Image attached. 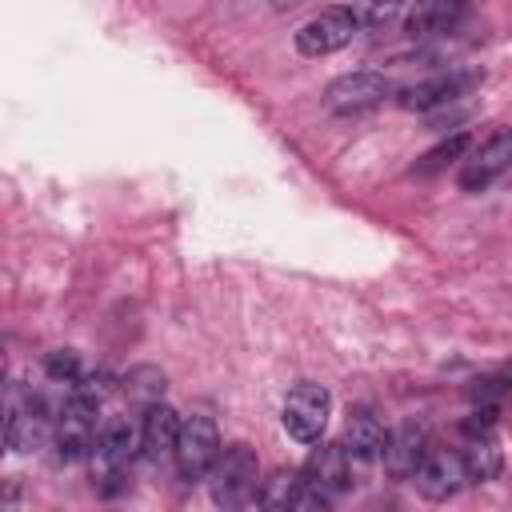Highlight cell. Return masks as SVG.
I'll list each match as a JSON object with an SVG mask.
<instances>
[{
    "instance_id": "ffe728a7",
    "label": "cell",
    "mask_w": 512,
    "mask_h": 512,
    "mask_svg": "<svg viewBox=\"0 0 512 512\" xmlns=\"http://www.w3.org/2000/svg\"><path fill=\"white\" fill-rule=\"evenodd\" d=\"M348 8H352V16L360 20V28H384V24L404 8V0H352Z\"/></svg>"
},
{
    "instance_id": "8fae6325",
    "label": "cell",
    "mask_w": 512,
    "mask_h": 512,
    "mask_svg": "<svg viewBox=\"0 0 512 512\" xmlns=\"http://www.w3.org/2000/svg\"><path fill=\"white\" fill-rule=\"evenodd\" d=\"M180 412L168 408V404H152L144 408V424H140V456L148 464H160V460H172L176 452V440H180Z\"/></svg>"
},
{
    "instance_id": "ba28073f",
    "label": "cell",
    "mask_w": 512,
    "mask_h": 512,
    "mask_svg": "<svg viewBox=\"0 0 512 512\" xmlns=\"http://www.w3.org/2000/svg\"><path fill=\"white\" fill-rule=\"evenodd\" d=\"M432 440H428V428L416 424V420H404L396 424L388 436H384V448H380V460H384V472L392 480H412V472L420 468V460L428 456Z\"/></svg>"
},
{
    "instance_id": "2e32d148",
    "label": "cell",
    "mask_w": 512,
    "mask_h": 512,
    "mask_svg": "<svg viewBox=\"0 0 512 512\" xmlns=\"http://www.w3.org/2000/svg\"><path fill=\"white\" fill-rule=\"evenodd\" d=\"M44 432H48V416H44V408H40L36 400H28V404H12V408H8V420H4V444H8L12 452H32V448L44 440Z\"/></svg>"
},
{
    "instance_id": "8992f818",
    "label": "cell",
    "mask_w": 512,
    "mask_h": 512,
    "mask_svg": "<svg viewBox=\"0 0 512 512\" xmlns=\"http://www.w3.org/2000/svg\"><path fill=\"white\" fill-rule=\"evenodd\" d=\"M360 32V20L352 16V8H324V12H316L312 20H304L300 28H296V52L300 56H332V52H340L352 36Z\"/></svg>"
},
{
    "instance_id": "30bf717a",
    "label": "cell",
    "mask_w": 512,
    "mask_h": 512,
    "mask_svg": "<svg viewBox=\"0 0 512 512\" xmlns=\"http://www.w3.org/2000/svg\"><path fill=\"white\" fill-rule=\"evenodd\" d=\"M140 452V432L116 416L108 424H100V436H96V448H92V460L100 464L104 480H120V472L132 464V456Z\"/></svg>"
},
{
    "instance_id": "4fadbf2b",
    "label": "cell",
    "mask_w": 512,
    "mask_h": 512,
    "mask_svg": "<svg viewBox=\"0 0 512 512\" xmlns=\"http://www.w3.org/2000/svg\"><path fill=\"white\" fill-rule=\"evenodd\" d=\"M468 12V0H416L412 12L404 16V32L412 40H424V36H440L448 28H456Z\"/></svg>"
},
{
    "instance_id": "6da1fadb",
    "label": "cell",
    "mask_w": 512,
    "mask_h": 512,
    "mask_svg": "<svg viewBox=\"0 0 512 512\" xmlns=\"http://www.w3.org/2000/svg\"><path fill=\"white\" fill-rule=\"evenodd\" d=\"M260 460L248 444H228L220 448L212 472H208V492L220 508H240L252 496H260Z\"/></svg>"
},
{
    "instance_id": "d6986e66",
    "label": "cell",
    "mask_w": 512,
    "mask_h": 512,
    "mask_svg": "<svg viewBox=\"0 0 512 512\" xmlns=\"http://www.w3.org/2000/svg\"><path fill=\"white\" fill-rule=\"evenodd\" d=\"M300 484H304L300 472H276L272 480L260 484V504H268V508H292Z\"/></svg>"
},
{
    "instance_id": "603a6c76",
    "label": "cell",
    "mask_w": 512,
    "mask_h": 512,
    "mask_svg": "<svg viewBox=\"0 0 512 512\" xmlns=\"http://www.w3.org/2000/svg\"><path fill=\"white\" fill-rule=\"evenodd\" d=\"M296 4H304V0H272V8H296Z\"/></svg>"
},
{
    "instance_id": "9a60e30c",
    "label": "cell",
    "mask_w": 512,
    "mask_h": 512,
    "mask_svg": "<svg viewBox=\"0 0 512 512\" xmlns=\"http://www.w3.org/2000/svg\"><path fill=\"white\" fill-rule=\"evenodd\" d=\"M460 464H464L468 484H488V480L500 476L504 452H500V444H496L492 432H468V440L460 448Z\"/></svg>"
},
{
    "instance_id": "7402d4cb",
    "label": "cell",
    "mask_w": 512,
    "mask_h": 512,
    "mask_svg": "<svg viewBox=\"0 0 512 512\" xmlns=\"http://www.w3.org/2000/svg\"><path fill=\"white\" fill-rule=\"evenodd\" d=\"M472 400H476V404H492V400H496V380H476Z\"/></svg>"
},
{
    "instance_id": "52a82bcc",
    "label": "cell",
    "mask_w": 512,
    "mask_h": 512,
    "mask_svg": "<svg viewBox=\"0 0 512 512\" xmlns=\"http://www.w3.org/2000/svg\"><path fill=\"white\" fill-rule=\"evenodd\" d=\"M508 168H512V128H496L488 140H480L472 152H464L460 188H464V192H480V188H488L496 176H504Z\"/></svg>"
},
{
    "instance_id": "3957f363",
    "label": "cell",
    "mask_w": 512,
    "mask_h": 512,
    "mask_svg": "<svg viewBox=\"0 0 512 512\" xmlns=\"http://www.w3.org/2000/svg\"><path fill=\"white\" fill-rule=\"evenodd\" d=\"M216 456H220V432H216V424L208 416H200V412L196 416H184L180 440H176V452H172L180 480H188V484L208 480Z\"/></svg>"
},
{
    "instance_id": "cb8c5ba5",
    "label": "cell",
    "mask_w": 512,
    "mask_h": 512,
    "mask_svg": "<svg viewBox=\"0 0 512 512\" xmlns=\"http://www.w3.org/2000/svg\"><path fill=\"white\" fill-rule=\"evenodd\" d=\"M504 380H508V384H512V360H508V364H504Z\"/></svg>"
},
{
    "instance_id": "5bb4252c",
    "label": "cell",
    "mask_w": 512,
    "mask_h": 512,
    "mask_svg": "<svg viewBox=\"0 0 512 512\" xmlns=\"http://www.w3.org/2000/svg\"><path fill=\"white\" fill-rule=\"evenodd\" d=\"M384 424H380V416L372 412V408H352L348 412V420H344V448H348V456L356 460V464H368V460H376L380 456V448H384Z\"/></svg>"
},
{
    "instance_id": "e0dca14e",
    "label": "cell",
    "mask_w": 512,
    "mask_h": 512,
    "mask_svg": "<svg viewBox=\"0 0 512 512\" xmlns=\"http://www.w3.org/2000/svg\"><path fill=\"white\" fill-rule=\"evenodd\" d=\"M468 132H452V136H444L436 148H428L420 160H416V168L412 172H420V176H432V172H440V168H448L452 160H464V152H468Z\"/></svg>"
},
{
    "instance_id": "9c48e42d",
    "label": "cell",
    "mask_w": 512,
    "mask_h": 512,
    "mask_svg": "<svg viewBox=\"0 0 512 512\" xmlns=\"http://www.w3.org/2000/svg\"><path fill=\"white\" fill-rule=\"evenodd\" d=\"M412 484L424 500H448L456 496L468 476H464V464H460V452H448V448H428V456L420 460V468L412 472Z\"/></svg>"
},
{
    "instance_id": "277c9868",
    "label": "cell",
    "mask_w": 512,
    "mask_h": 512,
    "mask_svg": "<svg viewBox=\"0 0 512 512\" xmlns=\"http://www.w3.org/2000/svg\"><path fill=\"white\" fill-rule=\"evenodd\" d=\"M392 96V80L384 72H344L324 88V108L336 116H360L380 108Z\"/></svg>"
},
{
    "instance_id": "7a4b0ae2",
    "label": "cell",
    "mask_w": 512,
    "mask_h": 512,
    "mask_svg": "<svg viewBox=\"0 0 512 512\" xmlns=\"http://www.w3.org/2000/svg\"><path fill=\"white\" fill-rule=\"evenodd\" d=\"M328 416H332V392L324 384H296L284 400V412H280V424L284 432L296 440V444H316L328 428Z\"/></svg>"
},
{
    "instance_id": "44dd1931",
    "label": "cell",
    "mask_w": 512,
    "mask_h": 512,
    "mask_svg": "<svg viewBox=\"0 0 512 512\" xmlns=\"http://www.w3.org/2000/svg\"><path fill=\"white\" fill-rule=\"evenodd\" d=\"M44 372L56 380V384H76L80 380V356L72 348H56L44 356Z\"/></svg>"
},
{
    "instance_id": "ac0fdd59",
    "label": "cell",
    "mask_w": 512,
    "mask_h": 512,
    "mask_svg": "<svg viewBox=\"0 0 512 512\" xmlns=\"http://www.w3.org/2000/svg\"><path fill=\"white\" fill-rule=\"evenodd\" d=\"M124 392H128L136 404L152 408V404H160V396H164V372H156V368H136V372L124 376Z\"/></svg>"
},
{
    "instance_id": "5b68a950",
    "label": "cell",
    "mask_w": 512,
    "mask_h": 512,
    "mask_svg": "<svg viewBox=\"0 0 512 512\" xmlns=\"http://www.w3.org/2000/svg\"><path fill=\"white\" fill-rule=\"evenodd\" d=\"M480 80H484V68H448V72H436L420 84H408L396 96V104L408 112H432V108H444V104L468 96Z\"/></svg>"
},
{
    "instance_id": "7c38bea8",
    "label": "cell",
    "mask_w": 512,
    "mask_h": 512,
    "mask_svg": "<svg viewBox=\"0 0 512 512\" xmlns=\"http://www.w3.org/2000/svg\"><path fill=\"white\" fill-rule=\"evenodd\" d=\"M300 472H304L308 484H316V488L328 492V496L352 488V456H348L344 444H320V448L304 460Z\"/></svg>"
}]
</instances>
